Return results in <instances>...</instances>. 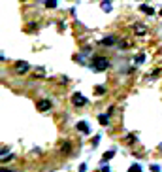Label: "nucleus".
I'll return each mask as SVG.
<instances>
[{
    "mask_svg": "<svg viewBox=\"0 0 162 172\" xmlns=\"http://www.w3.org/2000/svg\"><path fill=\"white\" fill-rule=\"evenodd\" d=\"M36 108H38V112H49L53 108V102L49 100V98H40L38 104H36Z\"/></svg>",
    "mask_w": 162,
    "mask_h": 172,
    "instance_id": "obj_2",
    "label": "nucleus"
},
{
    "mask_svg": "<svg viewBox=\"0 0 162 172\" xmlns=\"http://www.w3.org/2000/svg\"><path fill=\"white\" fill-rule=\"evenodd\" d=\"M45 8H57V0H45Z\"/></svg>",
    "mask_w": 162,
    "mask_h": 172,
    "instance_id": "obj_12",
    "label": "nucleus"
},
{
    "mask_svg": "<svg viewBox=\"0 0 162 172\" xmlns=\"http://www.w3.org/2000/svg\"><path fill=\"white\" fill-rule=\"evenodd\" d=\"M102 10L104 12H111V4L109 2H102Z\"/></svg>",
    "mask_w": 162,
    "mask_h": 172,
    "instance_id": "obj_14",
    "label": "nucleus"
},
{
    "mask_svg": "<svg viewBox=\"0 0 162 172\" xmlns=\"http://www.w3.org/2000/svg\"><path fill=\"white\" fill-rule=\"evenodd\" d=\"M98 142H100V134H98V136H94V138H93V146H96Z\"/></svg>",
    "mask_w": 162,
    "mask_h": 172,
    "instance_id": "obj_17",
    "label": "nucleus"
},
{
    "mask_svg": "<svg viewBox=\"0 0 162 172\" xmlns=\"http://www.w3.org/2000/svg\"><path fill=\"white\" fill-rule=\"evenodd\" d=\"M140 10H141V12H145V13H149V15H153V13H155V10H153V8H149V6H140Z\"/></svg>",
    "mask_w": 162,
    "mask_h": 172,
    "instance_id": "obj_11",
    "label": "nucleus"
},
{
    "mask_svg": "<svg viewBox=\"0 0 162 172\" xmlns=\"http://www.w3.org/2000/svg\"><path fill=\"white\" fill-rule=\"evenodd\" d=\"M113 44H117V36H113V34H108L104 40H100V45H106V48H109Z\"/></svg>",
    "mask_w": 162,
    "mask_h": 172,
    "instance_id": "obj_4",
    "label": "nucleus"
},
{
    "mask_svg": "<svg viewBox=\"0 0 162 172\" xmlns=\"http://www.w3.org/2000/svg\"><path fill=\"white\" fill-rule=\"evenodd\" d=\"M72 104L74 106H85V104H87V98L81 95V93H74L72 95Z\"/></svg>",
    "mask_w": 162,
    "mask_h": 172,
    "instance_id": "obj_3",
    "label": "nucleus"
},
{
    "mask_svg": "<svg viewBox=\"0 0 162 172\" xmlns=\"http://www.w3.org/2000/svg\"><path fill=\"white\" fill-rule=\"evenodd\" d=\"M2 172H12V170H6V168H2Z\"/></svg>",
    "mask_w": 162,
    "mask_h": 172,
    "instance_id": "obj_21",
    "label": "nucleus"
},
{
    "mask_svg": "<svg viewBox=\"0 0 162 172\" xmlns=\"http://www.w3.org/2000/svg\"><path fill=\"white\" fill-rule=\"evenodd\" d=\"M126 144H134V136L130 134V136H126Z\"/></svg>",
    "mask_w": 162,
    "mask_h": 172,
    "instance_id": "obj_15",
    "label": "nucleus"
},
{
    "mask_svg": "<svg viewBox=\"0 0 162 172\" xmlns=\"http://www.w3.org/2000/svg\"><path fill=\"white\" fill-rule=\"evenodd\" d=\"M113 155H115V149H109V152H106V153H104V157H102V161H104V163H106V161L113 159Z\"/></svg>",
    "mask_w": 162,
    "mask_h": 172,
    "instance_id": "obj_9",
    "label": "nucleus"
},
{
    "mask_svg": "<svg viewBox=\"0 0 162 172\" xmlns=\"http://www.w3.org/2000/svg\"><path fill=\"white\" fill-rule=\"evenodd\" d=\"M102 172H109V168H108V166H104V168H102Z\"/></svg>",
    "mask_w": 162,
    "mask_h": 172,
    "instance_id": "obj_20",
    "label": "nucleus"
},
{
    "mask_svg": "<svg viewBox=\"0 0 162 172\" xmlns=\"http://www.w3.org/2000/svg\"><path fill=\"white\" fill-rule=\"evenodd\" d=\"M98 121L102 123V125H108V123H109V113H100V116H98Z\"/></svg>",
    "mask_w": 162,
    "mask_h": 172,
    "instance_id": "obj_8",
    "label": "nucleus"
},
{
    "mask_svg": "<svg viewBox=\"0 0 162 172\" xmlns=\"http://www.w3.org/2000/svg\"><path fill=\"white\" fill-rule=\"evenodd\" d=\"M60 152H62L64 155L70 153V152H72V144H70V142H64V144H62V149H60Z\"/></svg>",
    "mask_w": 162,
    "mask_h": 172,
    "instance_id": "obj_10",
    "label": "nucleus"
},
{
    "mask_svg": "<svg viewBox=\"0 0 162 172\" xmlns=\"http://www.w3.org/2000/svg\"><path fill=\"white\" fill-rule=\"evenodd\" d=\"M126 45H128V42H126V40H123V42H119V48H126Z\"/></svg>",
    "mask_w": 162,
    "mask_h": 172,
    "instance_id": "obj_18",
    "label": "nucleus"
},
{
    "mask_svg": "<svg viewBox=\"0 0 162 172\" xmlns=\"http://www.w3.org/2000/svg\"><path fill=\"white\" fill-rule=\"evenodd\" d=\"M128 172H141V166H140V165H132V166L128 168Z\"/></svg>",
    "mask_w": 162,
    "mask_h": 172,
    "instance_id": "obj_13",
    "label": "nucleus"
},
{
    "mask_svg": "<svg viewBox=\"0 0 162 172\" xmlns=\"http://www.w3.org/2000/svg\"><path fill=\"white\" fill-rule=\"evenodd\" d=\"M90 66H93L94 72H104L111 66V62H109L108 57H94L93 62H90Z\"/></svg>",
    "mask_w": 162,
    "mask_h": 172,
    "instance_id": "obj_1",
    "label": "nucleus"
},
{
    "mask_svg": "<svg viewBox=\"0 0 162 172\" xmlns=\"http://www.w3.org/2000/svg\"><path fill=\"white\" fill-rule=\"evenodd\" d=\"M15 72H17V74H25V72H28V62L19 61L17 64H15Z\"/></svg>",
    "mask_w": 162,
    "mask_h": 172,
    "instance_id": "obj_5",
    "label": "nucleus"
},
{
    "mask_svg": "<svg viewBox=\"0 0 162 172\" xmlns=\"http://www.w3.org/2000/svg\"><path fill=\"white\" fill-rule=\"evenodd\" d=\"M94 91H96V93H100V95H104V93H106V89H104V87H96Z\"/></svg>",
    "mask_w": 162,
    "mask_h": 172,
    "instance_id": "obj_16",
    "label": "nucleus"
},
{
    "mask_svg": "<svg viewBox=\"0 0 162 172\" xmlns=\"http://www.w3.org/2000/svg\"><path fill=\"white\" fill-rule=\"evenodd\" d=\"M134 32H136V34H138V36H145V34H147V29H145V27H143V25H140V23H136V25H134Z\"/></svg>",
    "mask_w": 162,
    "mask_h": 172,
    "instance_id": "obj_6",
    "label": "nucleus"
},
{
    "mask_svg": "<svg viewBox=\"0 0 162 172\" xmlns=\"http://www.w3.org/2000/svg\"><path fill=\"white\" fill-rule=\"evenodd\" d=\"M77 131H79V132H83V134H89V132H90V129H89V125L85 123V121H79V123H77Z\"/></svg>",
    "mask_w": 162,
    "mask_h": 172,
    "instance_id": "obj_7",
    "label": "nucleus"
},
{
    "mask_svg": "<svg viewBox=\"0 0 162 172\" xmlns=\"http://www.w3.org/2000/svg\"><path fill=\"white\" fill-rule=\"evenodd\" d=\"M143 59H145L143 55H138V57H136V62H143Z\"/></svg>",
    "mask_w": 162,
    "mask_h": 172,
    "instance_id": "obj_19",
    "label": "nucleus"
}]
</instances>
